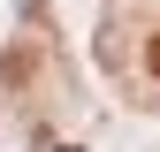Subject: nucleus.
I'll return each mask as SVG.
<instances>
[{"mask_svg":"<svg viewBox=\"0 0 160 152\" xmlns=\"http://www.w3.org/2000/svg\"><path fill=\"white\" fill-rule=\"evenodd\" d=\"M145 69H152V76H160V38H145Z\"/></svg>","mask_w":160,"mask_h":152,"instance_id":"f257e3e1","label":"nucleus"}]
</instances>
